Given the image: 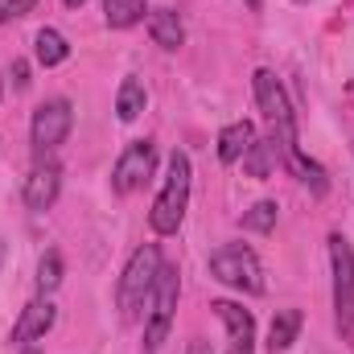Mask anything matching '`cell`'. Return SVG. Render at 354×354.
<instances>
[{"instance_id": "2e32d148", "label": "cell", "mask_w": 354, "mask_h": 354, "mask_svg": "<svg viewBox=\"0 0 354 354\" xmlns=\"http://www.w3.org/2000/svg\"><path fill=\"white\" fill-rule=\"evenodd\" d=\"M301 334V309H276L272 317V330H268V351L272 354H284Z\"/></svg>"}, {"instance_id": "6da1fadb", "label": "cell", "mask_w": 354, "mask_h": 354, "mask_svg": "<svg viewBox=\"0 0 354 354\" xmlns=\"http://www.w3.org/2000/svg\"><path fill=\"white\" fill-rule=\"evenodd\" d=\"M161 248L157 243H140L120 276V288H115V301H120V317L124 322H136L140 309H149L153 301V284H157V272H161Z\"/></svg>"}, {"instance_id": "52a82bcc", "label": "cell", "mask_w": 354, "mask_h": 354, "mask_svg": "<svg viewBox=\"0 0 354 354\" xmlns=\"http://www.w3.org/2000/svg\"><path fill=\"white\" fill-rule=\"evenodd\" d=\"M252 91H256L260 111L272 120V132H276L284 145H288V140H297V128H292V107H288V95H284V87H280V79H276L272 71H256V75H252Z\"/></svg>"}, {"instance_id": "484cf974", "label": "cell", "mask_w": 354, "mask_h": 354, "mask_svg": "<svg viewBox=\"0 0 354 354\" xmlns=\"http://www.w3.org/2000/svg\"><path fill=\"white\" fill-rule=\"evenodd\" d=\"M248 8H252V12H260V8H264V0H248Z\"/></svg>"}, {"instance_id": "44dd1931", "label": "cell", "mask_w": 354, "mask_h": 354, "mask_svg": "<svg viewBox=\"0 0 354 354\" xmlns=\"http://www.w3.org/2000/svg\"><path fill=\"white\" fill-rule=\"evenodd\" d=\"M58 284H62V256H58V252H46L41 264H37V292L50 297Z\"/></svg>"}, {"instance_id": "9c48e42d", "label": "cell", "mask_w": 354, "mask_h": 354, "mask_svg": "<svg viewBox=\"0 0 354 354\" xmlns=\"http://www.w3.org/2000/svg\"><path fill=\"white\" fill-rule=\"evenodd\" d=\"M218 313V322L227 326V354H256V322L243 305L235 301H214L210 305Z\"/></svg>"}, {"instance_id": "ba28073f", "label": "cell", "mask_w": 354, "mask_h": 354, "mask_svg": "<svg viewBox=\"0 0 354 354\" xmlns=\"http://www.w3.org/2000/svg\"><path fill=\"white\" fill-rule=\"evenodd\" d=\"M153 169H157V145L153 140H132L120 153L115 169H111V189L115 194H136L153 177Z\"/></svg>"}, {"instance_id": "d4e9b609", "label": "cell", "mask_w": 354, "mask_h": 354, "mask_svg": "<svg viewBox=\"0 0 354 354\" xmlns=\"http://www.w3.org/2000/svg\"><path fill=\"white\" fill-rule=\"evenodd\" d=\"M21 354H46V351H41L37 342H25V346H21Z\"/></svg>"}, {"instance_id": "9a60e30c", "label": "cell", "mask_w": 354, "mask_h": 354, "mask_svg": "<svg viewBox=\"0 0 354 354\" xmlns=\"http://www.w3.org/2000/svg\"><path fill=\"white\" fill-rule=\"evenodd\" d=\"M149 37H153L161 50H181V46H185L181 17H177L174 8H153V12H149Z\"/></svg>"}, {"instance_id": "83f0119b", "label": "cell", "mask_w": 354, "mask_h": 354, "mask_svg": "<svg viewBox=\"0 0 354 354\" xmlns=\"http://www.w3.org/2000/svg\"><path fill=\"white\" fill-rule=\"evenodd\" d=\"M0 95H4V79H0Z\"/></svg>"}, {"instance_id": "ffe728a7", "label": "cell", "mask_w": 354, "mask_h": 354, "mask_svg": "<svg viewBox=\"0 0 354 354\" xmlns=\"http://www.w3.org/2000/svg\"><path fill=\"white\" fill-rule=\"evenodd\" d=\"M276 214H280L276 202H256L252 210H243V227L256 231V235H268V231L276 227Z\"/></svg>"}, {"instance_id": "30bf717a", "label": "cell", "mask_w": 354, "mask_h": 354, "mask_svg": "<svg viewBox=\"0 0 354 354\" xmlns=\"http://www.w3.org/2000/svg\"><path fill=\"white\" fill-rule=\"evenodd\" d=\"M58 194H62V169H58V161L33 165V174L25 177V206L33 214H41V210H50L58 202Z\"/></svg>"}, {"instance_id": "277c9868", "label": "cell", "mask_w": 354, "mask_h": 354, "mask_svg": "<svg viewBox=\"0 0 354 354\" xmlns=\"http://www.w3.org/2000/svg\"><path fill=\"white\" fill-rule=\"evenodd\" d=\"M177 292H181V276L174 264H161L157 284H153V301H149V322H145V354H157L165 346L169 330H174V309Z\"/></svg>"}, {"instance_id": "ac0fdd59", "label": "cell", "mask_w": 354, "mask_h": 354, "mask_svg": "<svg viewBox=\"0 0 354 354\" xmlns=\"http://www.w3.org/2000/svg\"><path fill=\"white\" fill-rule=\"evenodd\" d=\"M33 54H37V62L50 71V66H62V62L71 58V41H66L58 29H37V37H33Z\"/></svg>"}, {"instance_id": "7a4b0ae2", "label": "cell", "mask_w": 354, "mask_h": 354, "mask_svg": "<svg viewBox=\"0 0 354 354\" xmlns=\"http://www.w3.org/2000/svg\"><path fill=\"white\" fill-rule=\"evenodd\" d=\"M189 181H194V169H189V157L177 149L169 157V174H165V185L149 210V227L157 235H177L181 218H185V206H189Z\"/></svg>"}, {"instance_id": "8992f818", "label": "cell", "mask_w": 354, "mask_h": 354, "mask_svg": "<svg viewBox=\"0 0 354 354\" xmlns=\"http://www.w3.org/2000/svg\"><path fill=\"white\" fill-rule=\"evenodd\" d=\"M75 128V107L71 99H46L37 111H33V124H29V136H33V149L37 153H54Z\"/></svg>"}, {"instance_id": "4fadbf2b", "label": "cell", "mask_w": 354, "mask_h": 354, "mask_svg": "<svg viewBox=\"0 0 354 354\" xmlns=\"http://www.w3.org/2000/svg\"><path fill=\"white\" fill-rule=\"evenodd\" d=\"M252 140H256V124H252V120H235V124H227V128L218 132V161H223V165L243 161V153L252 149Z\"/></svg>"}, {"instance_id": "5bb4252c", "label": "cell", "mask_w": 354, "mask_h": 354, "mask_svg": "<svg viewBox=\"0 0 354 354\" xmlns=\"http://www.w3.org/2000/svg\"><path fill=\"white\" fill-rule=\"evenodd\" d=\"M280 149H284V161H288V169L301 177V181H305V185H309V189H313L317 198H322V194L330 189V181H326V169H322V165H317L313 157H305L297 140H288V145L280 140Z\"/></svg>"}, {"instance_id": "8fae6325", "label": "cell", "mask_w": 354, "mask_h": 354, "mask_svg": "<svg viewBox=\"0 0 354 354\" xmlns=\"http://www.w3.org/2000/svg\"><path fill=\"white\" fill-rule=\"evenodd\" d=\"M54 317H58V309L50 305V297L29 301V305L21 309V317H17V326H12V346H25V342L46 338V334H50V326H54Z\"/></svg>"}, {"instance_id": "5b68a950", "label": "cell", "mask_w": 354, "mask_h": 354, "mask_svg": "<svg viewBox=\"0 0 354 354\" xmlns=\"http://www.w3.org/2000/svg\"><path fill=\"white\" fill-rule=\"evenodd\" d=\"M330 268H334V317L342 338H354V248L342 235H330Z\"/></svg>"}, {"instance_id": "cb8c5ba5", "label": "cell", "mask_w": 354, "mask_h": 354, "mask_svg": "<svg viewBox=\"0 0 354 354\" xmlns=\"http://www.w3.org/2000/svg\"><path fill=\"white\" fill-rule=\"evenodd\" d=\"M185 354H214V351H210V346H206L202 338H194V342H189V351H185Z\"/></svg>"}, {"instance_id": "7c38bea8", "label": "cell", "mask_w": 354, "mask_h": 354, "mask_svg": "<svg viewBox=\"0 0 354 354\" xmlns=\"http://www.w3.org/2000/svg\"><path fill=\"white\" fill-rule=\"evenodd\" d=\"M280 136L272 132V136H264V140H252V149L243 153V169H248V177H256V181H268V177L276 174V161H280Z\"/></svg>"}, {"instance_id": "3957f363", "label": "cell", "mask_w": 354, "mask_h": 354, "mask_svg": "<svg viewBox=\"0 0 354 354\" xmlns=\"http://www.w3.org/2000/svg\"><path fill=\"white\" fill-rule=\"evenodd\" d=\"M210 276L235 292H264V268L260 256L243 243H223L218 252H210Z\"/></svg>"}, {"instance_id": "d6986e66", "label": "cell", "mask_w": 354, "mask_h": 354, "mask_svg": "<svg viewBox=\"0 0 354 354\" xmlns=\"http://www.w3.org/2000/svg\"><path fill=\"white\" fill-rule=\"evenodd\" d=\"M149 12V0H103V21L111 29H132Z\"/></svg>"}, {"instance_id": "e0dca14e", "label": "cell", "mask_w": 354, "mask_h": 354, "mask_svg": "<svg viewBox=\"0 0 354 354\" xmlns=\"http://www.w3.org/2000/svg\"><path fill=\"white\" fill-rule=\"evenodd\" d=\"M145 107H149V91H145V83H140L136 75H128V79L120 83V91H115V115H120L124 124H132Z\"/></svg>"}, {"instance_id": "603a6c76", "label": "cell", "mask_w": 354, "mask_h": 354, "mask_svg": "<svg viewBox=\"0 0 354 354\" xmlns=\"http://www.w3.org/2000/svg\"><path fill=\"white\" fill-rule=\"evenodd\" d=\"M8 75H12V87H17V91H25V87H29V62H25V58H12Z\"/></svg>"}, {"instance_id": "4316f807", "label": "cell", "mask_w": 354, "mask_h": 354, "mask_svg": "<svg viewBox=\"0 0 354 354\" xmlns=\"http://www.w3.org/2000/svg\"><path fill=\"white\" fill-rule=\"evenodd\" d=\"M62 4H66V8H83L87 0H62Z\"/></svg>"}, {"instance_id": "7402d4cb", "label": "cell", "mask_w": 354, "mask_h": 354, "mask_svg": "<svg viewBox=\"0 0 354 354\" xmlns=\"http://www.w3.org/2000/svg\"><path fill=\"white\" fill-rule=\"evenodd\" d=\"M33 4H37V0H0V25H8V21H17V17H25Z\"/></svg>"}]
</instances>
